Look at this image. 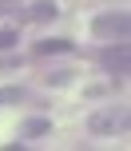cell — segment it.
Returning a JSON list of instances; mask_svg holds the SVG:
<instances>
[{"instance_id":"cell-1","label":"cell","mask_w":131,"mask_h":151,"mask_svg":"<svg viewBox=\"0 0 131 151\" xmlns=\"http://www.w3.org/2000/svg\"><path fill=\"white\" fill-rule=\"evenodd\" d=\"M127 107H95L92 115H87V127H92V135H115V131L127 127Z\"/></svg>"},{"instance_id":"cell-2","label":"cell","mask_w":131,"mask_h":151,"mask_svg":"<svg viewBox=\"0 0 131 151\" xmlns=\"http://www.w3.org/2000/svg\"><path fill=\"white\" fill-rule=\"evenodd\" d=\"M92 28H95V36H119V40H123L131 32V16L127 12H103V16L92 20Z\"/></svg>"},{"instance_id":"cell-3","label":"cell","mask_w":131,"mask_h":151,"mask_svg":"<svg viewBox=\"0 0 131 151\" xmlns=\"http://www.w3.org/2000/svg\"><path fill=\"white\" fill-rule=\"evenodd\" d=\"M100 64H103L107 72H115V76H127V64H131V52H127V44L103 48V52H100Z\"/></svg>"},{"instance_id":"cell-4","label":"cell","mask_w":131,"mask_h":151,"mask_svg":"<svg viewBox=\"0 0 131 151\" xmlns=\"http://www.w3.org/2000/svg\"><path fill=\"white\" fill-rule=\"evenodd\" d=\"M68 48H72V40H40L36 52H40V56H48V52H68Z\"/></svg>"},{"instance_id":"cell-5","label":"cell","mask_w":131,"mask_h":151,"mask_svg":"<svg viewBox=\"0 0 131 151\" xmlns=\"http://www.w3.org/2000/svg\"><path fill=\"white\" fill-rule=\"evenodd\" d=\"M52 16H56V4H48V0H40V4H32L28 20H52Z\"/></svg>"},{"instance_id":"cell-6","label":"cell","mask_w":131,"mask_h":151,"mask_svg":"<svg viewBox=\"0 0 131 151\" xmlns=\"http://www.w3.org/2000/svg\"><path fill=\"white\" fill-rule=\"evenodd\" d=\"M44 131H48V119H28L24 135H44Z\"/></svg>"},{"instance_id":"cell-7","label":"cell","mask_w":131,"mask_h":151,"mask_svg":"<svg viewBox=\"0 0 131 151\" xmlns=\"http://www.w3.org/2000/svg\"><path fill=\"white\" fill-rule=\"evenodd\" d=\"M20 99V88H0V104H16Z\"/></svg>"},{"instance_id":"cell-8","label":"cell","mask_w":131,"mask_h":151,"mask_svg":"<svg viewBox=\"0 0 131 151\" xmlns=\"http://www.w3.org/2000/svg\"><path fill=\"white\" fill-rule=\"evenodd\" d=\"M12 44H16V32L4 28V32H0V52H4V48H12Z\"/></svg>"},{"instance_id":"cell-9","label":"cell","mask_w":131,"mask_h":151,"mask_svg":"<svg viewBox=\"0 0 131 151\" xmlns=\"http://www.w3.org/2000/svg\"><path fill=\"white\" fill-rule=\"evenodd\" d=\"M12 8H20V0H0V16H4V12H12Z\"/></svg>"}]
</instances>
